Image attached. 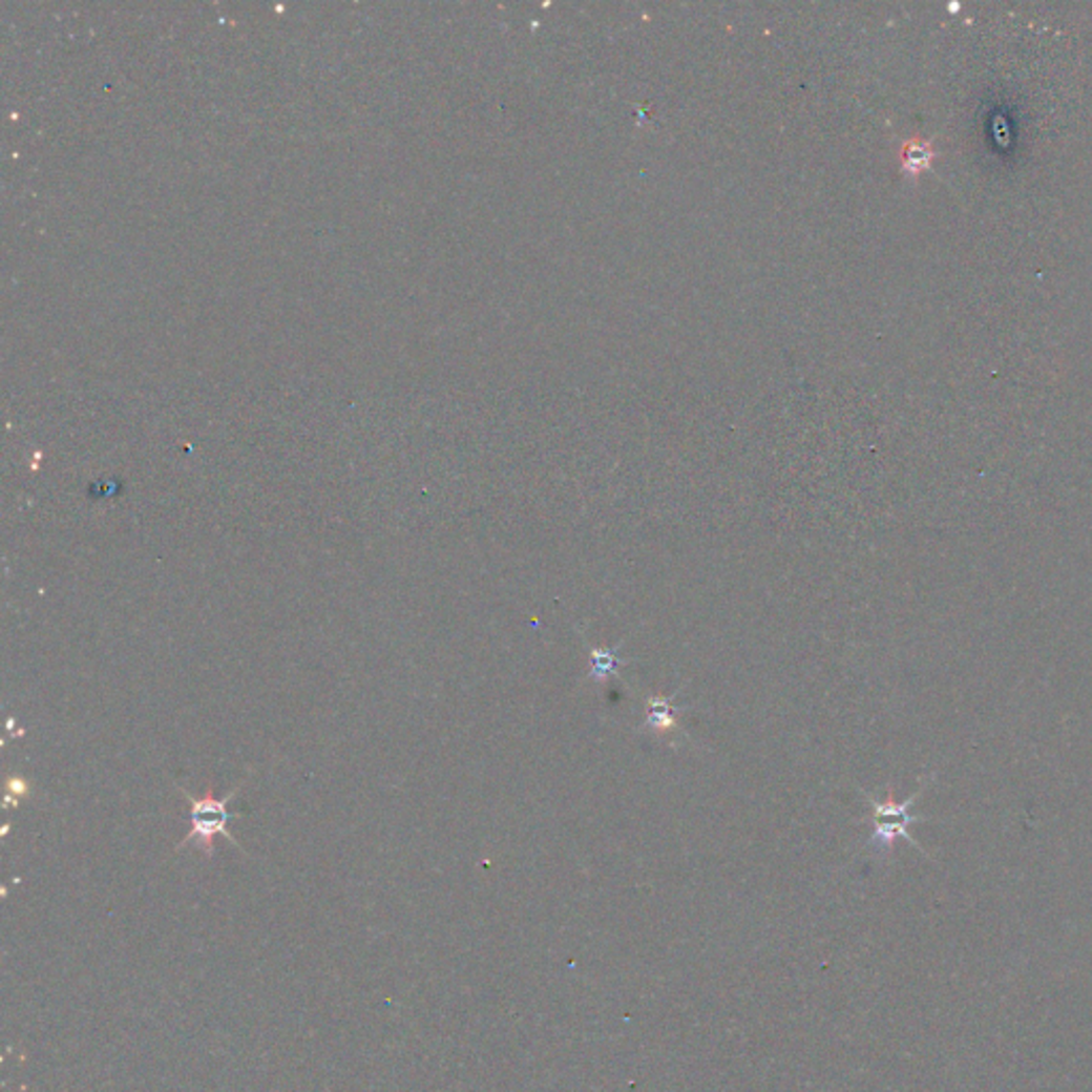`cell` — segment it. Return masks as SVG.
<instances>
[{"label":"cell","mask_w":1092,"mask_h":1092,"mask_svg":"<svg viewBox=\"0 0 1092 1092\" xmlns=\"http://www.w3.org/2000/svg\"><path fill=\"white\" fill-rule=\"evenodd\" d=\"M901 171L907 180L916 182L922 171H930L932 161L937 159L934 140H918L911 136L901 146Z\"/></svg>","instance_id":"cell-4"},{"label":"cell","mask_w":1092,"mask_h":1092,"mask_svg":"<svg viewBox=\"0 0 1092 1092\" xmlns=\"http://www.w3.org/2000/svg\"><path fill=\"white\" fill-rule=\"evenodd\" d=\"M244 788L237 785L231 794L227 796H214L212 788L205 792V796L201 798H194L192 794H188L184 788H180V794L182 798L190 804V831L188 835L182 839V843L177 845V849L186 847L188 841H196L198 849L203 854L208 856H214V839L218 835H223L225 839H229L235 847H239V843L235 841V837L229 833V822H233V819H239L242 813H233L229 811V802L235 798V794H239Z\"/></svg>","instance_id":"cell-1"},{"label":"cell","mask_w":1092,"mask_h":1092,"mask_svg":"<svg viewBox=\"0 0 1092 1092\" xmlns=\"http://www.w3.org/2000/svg\"><path fill=\"white\" fill-rule=\"evenodd\" d=\"M622 647H624V643H620L612 649L587 647V651H589V674L587 676L591 682H595V686H606L610 676L622 678L620 672L624 666H628V662L620 657Z\"/></svg>","instance_id":"cell-5"},{"label":"cell","mask_w":1092,"mask_h":1092,"mask_svg":"<svg viewBox=\"0 0 1092 1092\" xmlns=\"http://www.w3.org/2000/svg\"><path fill=\"white\" fill-rule=\"evenodd\" d=\"M676 696H678V692H674V696H659V694L649 696L645 702V723L640 730L653 732L655 736H668V734L676 732L678 715H682L690 709V707H676L674 705Z\"/></svg>","instance_id":"cell-3"},{"label":"cell","mask_w":1092,"mask_h":1092,"mask_svg":"<svg viewBox=\"0 0 1092 1092\" xmlns=\"http://www.w3.org/2000/svg\"><path fill=\"white\" fill-rule=\"evenodd\" d=\"M922 790L918 794H914L911 798H907L905 802H897L892 798L881 802V800L873 798L870 794H864V798L873 806V817H870L873 819V837H870V845L879 854L890 852L895 847L897 839H905L914 847L920 849V845L909 835V826L918 824V822H924V819H926V817H918V815L911 813V806L918 800V796L922 794Z\"/></svg>","instance_id":"cell-2"}]
</instances>
